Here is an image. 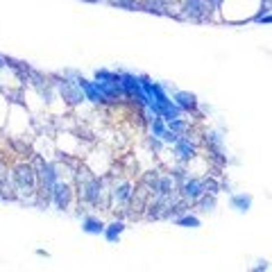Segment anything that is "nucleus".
I'll list each match as a JSON object with an SVG mask.
<instances>
[{
  "instance_id": "nucleus-1",
  "label": "nucleus",
  "mask_w": 272,
  "mask_h": 272,
  "mask_svg": "<svg viewBox=\"0 0 272 272\" xmlns=\"http://www.w3.org/2000/svg\"><path fill=\"white\" fill-rule=\"evenodd\" d=\"M36 186L41 188V193L45 195V202L50 200V195H52V186L57 182H59V175H57V168H54L52 163H45L41 161L39 166H36Z\"/></svg>"
},
{
  "instance_id": "nucleus-2",
  "label": "nucleus",
  "mask_w": 272,
  "mask_h": 272,
  "mask_svg": "<svg viewBox=\"0 0 272 272\" xmlns=\"http://www.w3.org/2000/svg\"><path fill=\"white\" fill-rule=\"evenodd\" d=\"M118 79H120V86H123V91H125L127 98H134L141 107H148V95L143 93V89H141V79L136 77V75L118 73Z\"/></svg>"
},
{
  "instance_id": "nucleus-3",
  "label": "nucleus",
  "mask_w": 272,
  "mask_h": 272,
  "mask_svg": "<svg viewBox=\"0 0 272 272\" xmlns=\"http://www.w3.org/2000/svg\"><path fill=\"white\" fill-rule=\"evenodd\" d=\"M213 5L209 0H184V16L198 23H207L211 18Z\"/></svg>"
},
{
  "instance_id": "nucleus-4",
  "label": "nucleus",
  "mask_w": 272,
  "mask_h": 272,
  "mask_svg": "<svg viewBox=\"0 0 272 272\" xmlns=\"http://www.w3.org/2000/svg\"><path fill=\"white\" fill-rule=\"evenodd\" d=\"M14 186L20 193H34L36 191V173L32 166H18L14 170Z\"/></svg>"
},
{
  "instance_id": "nucleus-5",
  "label": "nucleus",
  "mask_w": 272,
  "mask_h": 272,
  "mask_svg": "<svg viewBox=\"0 0 272 272\" xmlns=\"http://www.w3.org/2000/svg\"><path fill=\"white\" fill-rule=\"evenodd\" d=\"M57 89H59V93H61V98L66 100V102H70V104H79L82 100H84V93H82V89L77 86V82H70V79H61V77H54V82H52Z\"/></svg>"
},
{
  "instance_id": "nucleus-6",
  "label": "nucleus",
  "mask_w": 272,
  "mask_h": 272,
  "mask_svg": "<svg viewBox=\"0 0 272 272\" xmlns=\"http://www.w3.org/2000/svg\"><path fill=\"white\" fill-rule=\"evenodd\" d=\"M100 193H102V179L91 177L82 184V200L89 204H98L100 202Z\"/></svg>"
},
{
  "instance_id": "nucleus-7",
  "label": "nucleus",
  "mask_w": 272,
  "mask_h": 272,
  "mask_svg": "<svg viewBox=\"0 0 272 272\" xmlns=\"http://www.w3.org/2000/svg\"><path fill=\"white\" fill-rule=\"evenodd\" d=\"M77 86L82 89L84 98H86V100H91L93 104H102V102H107V100H104V95L100 93V89H98V84H95V82H89V79H84V77H77Z\"/></svg>"
},
{
  "instance_id": "nucleus-8",
  "label": "nucleus",
  "mask_w": 272,
  "mask_h": 272,
  "mask_svg": "<svg viewBox=\"0 0 272 272\" xmlns=\"http://www.w3.org/2000/svg\"><path fill=\"white\" fill-rule=\"evenodd\" d=\"M182 195L184 200H191V202H195V200L200 198V195H204V182L202 179H184L182 184Z\"/></svg>"
},
{
  "instance_id": "nucleus-9",
  "label": "nucleus",
  "mask_w": 272,
  "mask_h": 272,
  "mask_svg": "<svg viewBox=\"0 0 272 272\" xmlns=\"http://www.w3.org/2000/svg\"><path fill=\"white\" fill-rule=\"evenodd\" d=\"M50 200L57 204V209H66L68 207V202H70V186L68 184L57 182L52 186V195H50Z\"/></svg>"
},
{
  "instance_id": "nucleus-10",
  "label": "nucleus",
  "mask_w": 272,
  "mask_h": 272,
  "mask_svg": "<svg viewBox=\"0 0 272 272\" xmlns=\"http://www.w3.org/2000/svg\"><path fill=\"white\" fill-rule=\"evenodd\" d=\"M173 145H175V154H177L182 161H191V159L195 157V145L191 143V139H186V136H179Z\"/></svg>"
},
{
  "instance_id": "nucleus-11",
  "label": "nucleus",
  "mask_w": 272,
  "mask_h": 272,
  "mask_svg": "<svg viewBox=\"0 0 272 272\" xmlns=\"http://www.w3.org/2000/svg\"><path fill=\"white\" fill-rule=\"evenodd\" d=\"M175 104H177L182 111H195L198 107V100H195L193 93H186V91H175Z\"/></svg>"
},
{
  "instance_id": "nucleus-12",
  "label": "nucleus",
  "mask_w": 272,
  "mask_h": 272,
  "mask_svg": "<svg viewBox=\"0 0 272 272\" xmlns=\"http://www.w3.org/2000/svg\"><path fill=\"white\" fill-rule=\"evenodd\" d=\"M250 207H252V195L241 193V195H234L232 198V209H236L238 213H248Z\"/></svg>"
},
{
  "instance_id": "nucleus-13",
  "label": "nucleus",
  "mask_w": 272,
  "mask_h": 272,
  "mask_svg": "<svg viewBox=\"0 0 272 272\" xmlns=\"http://www.w3.org/2000/svg\"><path fill=\"white\" fill-rule=\"evenodd\" d=\"M173 188H175L173 177H159L157 186H154V193L161 195V198H166V195H173Z\"/></svg>"
},
{
  "instance_id": "nucleus-14",
  "label": "nucleus",
  "mask_w": 272,
  "mask_h": 272,
  "mask_svg": "<svg viewBox=\"0 0 272 272\" xmlns=\"http://www.w3.org/2000/svg\"><path fill=\"white\" fill-rule=\"evenodd\" d=\"M141 9L150 11V14H161V16H168V5L166 2H161V0H148V2H143L141 5Z\"/></svg>"
},
{
  "instance_id": "nucleus-15",
  "label": "nucleus",
  "mask_w": 272,
  "mask_h": 272,
  "mask_svg": "<svg viewBox=\"0 0 272 272\" xmlns=\"http://www.w3.org/2000/svg\"><path fill=\"white\" fill-rule=\"evenodd\" d=\"M207 143L211 145L213 157H216L218 161H223V139H220V134H216V132L207 134Z\"/></svg>"
},
{
  "instance_id": "nucleus-16",
  "label": "nucleus",
  "mask_w": 272,
  "mask_h": 272,
  "mask_svg": "<svg viewBox=\"0 0 272 272\" xmlns=\"http://www.w3.org/2000/svg\"><path fill=\"white\" fill-rule=\"evenodd\" d=\"M123 232H125V225H123V223H111L109 227H104L102 234H104V238H107L109 243H116Z\"/></svg>"
},
{
  "instance_id": "nucleus-17",
  "label": "nucleus",
  "mask_w": 272,
  "mask_h": 272,
  "mask_svg": "<svg viewBox=\"0 0 272 272\" xmlns=\"http://www.w3.org/2000/svg\"><path fill=\"white\" fill-rule=\"evenodd\" d=\"M82 229H84L86 234H102V232H104V225L100 223L98 218L86 216V218H84V223H82Z\"/></svg>"
},
{
  "instance_id": "nucleus-18",
  "label": "nucleus",
  "mask_w": 272,
  "mask_h": 272,
  "mask_svg": "<svg viewBox=\"0 0 272 272\" xmlns=\"http://www.w3.org/2000/svg\"><path fill=\"white\" fill-rule=\"evenodd\" d=\"M114 200H118L120 204H127L132 200V186L129 184H123V186H116L114 191Z\"/></svg>"
},
{
  "instance_id": "nucleus-19",
  "label": "nucleus",
  "mask_w": 272,
  "mask_h": 272,
  "mask_svg": "<svg viewBox=\"0 0 272 272\" xmlns=\"http://www.w3.org/2000/svg\"><path fill=\"white\" fill-rule=\"evenodd\" d=\"M175 223L179 225V227H191V229H195V227H200V220L195 216H179V218H175Z\"/></svg>"
},
{
  "instance_id": "nucleus-20",
  "label": "nucleus",
  "mask_w": 272,
  "mask_h": 272,
  "mask_svg": "<svg viewBox=\"0 0 272 272\" xmlns=\"http://www.w3.org/2000/svg\"><path fill=\"white\" fill-rule=\"evenodd\" d=\"M150 129H152V136H154V139H161L163 129H166V125H163V118H159V116L150 118Z\"/></svg>"
},
{
  "instance_id": "nucleus-21",
  "label": "nucleus",
  "mask_w": 272,
  "mask_h": 272,
  "mask_svg": "<svg viewBox=\"0 0 272 272\" xmlns=\"http://www.w3.org/2000/svg\"><path fill=\"white\" fill-rule=\"evenodd\" d=\"M195 202H198L200 211H213V207H216V202H213V195H211V198H209L207 193H204V195H200V198L195 200Z\"/></svg>"
},
{
  "instance_id": "nucleus-22",
  "label": "nucleus",
  "mask_w": 272,
  "mask_h": 272,
  "mask_svg": "<svg viewBox=\"0 0 272 272\" xmlns=\"http://www.w3.org/2000/svg\"><path fill=\"white\" fill-rule=\"evenodd\" d=\"M168 129H173L175 134H184L188 129V125H186V120H182V118H173V120H168Z\"/></svg>"
},
{
  "instance_id": "nucleus-23",
  "label": "nucleus",
  "mask_w": 272,
  "mask_h": 272,
  "mask_svg": "<svg viewBox=\"0 0 272 272\" xmlns=\"http://www.w3.org/2000/svg\"><path fill=\"white\" fill-rule=\"evenodd\" d=\"M95 79L98 82H114V79H118V73H111V70H95Z\"/></svg>"
},
{
  "instance_id": "nucleus-24",
  "label": "nucleus",
  "mask_w": 272,
  "mask_h": 272,
  "mask_svg": "<svg viewBox=\"0 0 272 272\" xmlns=\"http://www.w3.org/2000/svg\"><path fill=\"white\" fill-rule=\"evenodd\" d=\"M114 5L125 7V9H141V5L136 0H114Z\"/></svg>"
},
{
  "instance_id": "nucleus-25",
  "label": "nucleus",
  "mask_w": 272,
  "mask_h": 272,
  "mask_svg": "<svg viewBox=\"0 0 272 272\" xmlns=\"http://www.w3.org/2000/svg\"><path fill=\"white\" fill-rule=\"evenodd\" d=\"M179 136H182V134H175L173 129H163V134H161V139L166 141V143H175Z\"/></svg>"
},
{
  "instance_id": "nucleus-26",
  "label": "nucleus",
  "mask_w": 272,
  "mask_h": 272,
  "mask_svg": "<svg viewBox=\"0 0 272 272\" xmlns=\"http://www.w3.org/2000/svg\"><path fill=\"white\" fill-rule=\"evenodd\" d=\"M202 182H204V193H211V195L218 193V182H213V179H202Z\"/></svg>"
},
{
  "instance_id": "nucleus-27",
  "label": "nucleus",
  "mask_w": 272,
  "mask_h": 272,
  "mask_svg": "<svg viewBox=\"0 0 272 272\" xmlns=\"http://www.w3.org/2000/svg\"><path fill=\"white\" fill-rule=\"evenodd\" d=\"M152 148H154V150H159V148H161V143H159L157 139H152Z\"/></svg>"
},
{
  "instance_id": "nucleus-28",
  "label": "nucleus",
  "mask_w": 272,
  "mask_h": 272,
  "mask_svg": "<svg viewBox=\"0 0 272 272\" xmlns=\"http://www.w3.org/2000/svg\"><path fill=\"white\" fill-rule=\"evenodd\" d=\"M209 2H211L213 7H218V5H223V0H209Z\"/></svg>"
},
{
  "instance_id": "nucleus-29",
  "label": "nucleus",
  "mask_w": 272,
  "mask_h": 272,
  "mask_svg": "<svg viewBox=\"0 0 272 272\" xmlns=\"http://www.w3.org/2000/svg\"><path fill=\"white\" fill-rule=\"evenodd\" d=\"M0 68H5V57H0Z\"/></svg>"
},
{
  "instance_id": "nucleus-30",
  "label": "nucleus",
  "mask_w": 272,
  "mask_h": 272,
  "mask_svg": "<svg viewBox=\"0 0 272 272\" xmlns=\"http://www.w3.org/2000/svg\"><path fill=\"white\" fill-rule=\"evenodd\" d=\"M86 2H100V0H86Z\"/></svg>"
}]
</instances>
